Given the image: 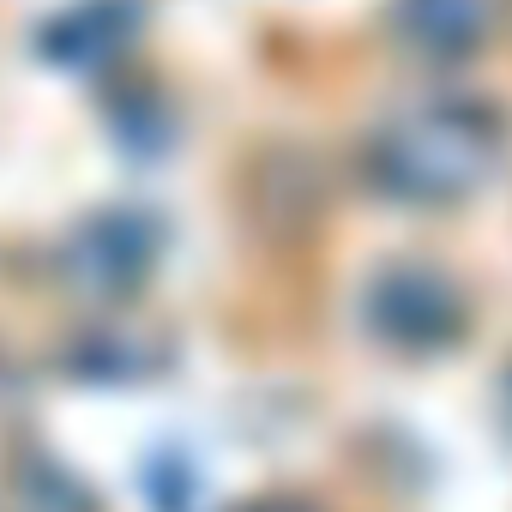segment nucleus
Wrapping results in <instances>:
<instances>
[{
  "mask_svg": "<svg viewBox=\"0 0 512 512\" xmlns=\"http://www.w3.org/2000/svg\"><path fill=\"white\" fill-rule=\"evenodd\" d=\"M500 157V127L482 115V109H464V103H428V109H410L398 115L374 151H368V169L386 193L398 199H458L470 193Z\"/></svg>",
  "mask_w": 512,
  "mask_h": 512,
  "instance_id": "f257e3e1",
  "label": "nucleus"
},
{
  "mask_svg": "<svg viewBox=\"0 0 512 512\" xmlns=\"http://www.w3.org/2000/svg\"><path fill=\"white\" fill-rule=\"evenodd\" d=\"M241 512H308V506H296V500H253V506H241Z\"/></svg>",
  "mask_w": 512,
  "mask_h": 512,
  "instance_id": "f03ea898",
  "label": "nucleus"
}]
</instances>
